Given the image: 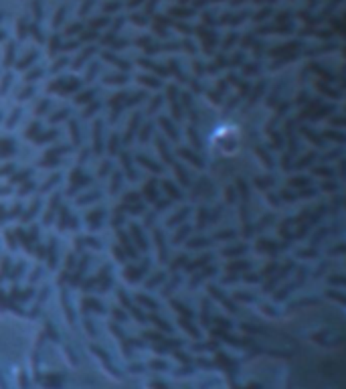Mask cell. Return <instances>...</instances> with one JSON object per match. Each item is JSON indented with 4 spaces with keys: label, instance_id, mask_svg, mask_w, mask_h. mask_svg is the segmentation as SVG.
I'll list each match as a JSON object with an SVG mask.
<instances>
[{
    "label": "cell",
    "instance_id": "1",
    "mask_svg": "<svg viewBox=\"0 0 346 389\" xmlns=\"http://www.w3.org/2000/svg\"><path fill=\"white\" fill-rule=\"evenodd\" d=\"M0 389H8V386H6L4 379H2V375H0Z\"/></svg>",
    "mask_w": 346,
    "mask_h": 389
}]
</instances>
